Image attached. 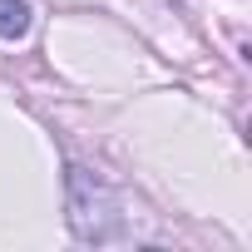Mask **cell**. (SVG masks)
I'll use <instances>...</instances> for the list:
<instances>
[{
    "label": "cell",
    "mask_w": 252,
    "mask_h": 252,
    "mask_svg": "<svg viewBox=\"0 0 252 252\" xmlns=\"http://www.w3.org/2000/svg\"><path fill=\"white\" fill-rule=\"evenodd\" d=\"M25 30H30L25 0H0V35H5V40H20Z\"/></svg>",
    "instance_id": "1"
}]
</instances>
